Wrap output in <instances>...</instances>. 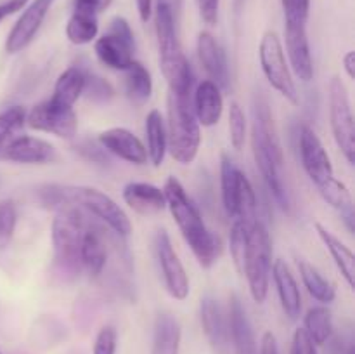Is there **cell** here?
<instances>
[{"instance_id": "cell-1", "label": "cell", "mask_w": 355, "mask_h": 354, "mask_svg": "<svg viewBox=\"0 0 355 354\" xmlns=\"http://www.w3.org/2000/svg\"><path fill=\"white\" fill-rule=\"evenodd\" d=\"M163 193H165L166 208L172 214L173 222L200 266L205 269L214 266L222 252V242L214 231L207 228L200 210L193 203L187 191L184 189L182 183L177 177L170 176L163 187Z\"/></svg>"}, {"instance_id": "cell-2", "label": "cell", "mask_w": 355, "mask_h": 354, "mask_svg": "<svg viewBox=\"0 0 355 354\" xmlns=\"http://www.w3.org/2000/svg\"><path fill=\"white\" fill-rule=\"evenodd\" d=\"M155 26L156 38H158L159 68L168 83L170 92L175 96L191 97L194 76L189 61L180 47L172 0H156Z\"/></svg>"}, {"instance_id": "cell-3", "label": "cell", "mask_w": 355, "mask_h": 354, "mask_svg": "<svg viewBox=\"0 0 355 354\" xmlns=\"http://www.w3.org/2000/svg\"><path fill=\"white\" fill-rule=\"evenodd\" d=\"M252 148L257 169L274 194L281 208L290 210V194L283 179V148L276 134L272 115L266 103H259L255 108V121L252 128Z\"/></svg>"}, {"instance_id": "cell-4", "label": "cell", "mask_w": 355, "mask_h": 354, "mask_svg": "<svg viewBox=\"0 0 355 354\" xmlns=\"http://www.w3.org/2000/svg\"><path fill=\"white\" fill-rule=\"evenodd\" d=\"M165 128L166 151L180 165L193 163L201 146V125L196 120L191 97L168 92Z\"/></svg>"}, {"instance_id": "cell-5", "label": "cell", "mask_w": 355, "mask_h": 354, "mask_svg": "<svg viewBox=\"0 0 355 354\" xmlns=\"http://www.w3.org/2000/svg\"><path fill=\"white\" fill-rule=\"evenodd\" d=\"M85 217L75 205H62L58 208L52 221V245H54V266L66 280L78 276L82 271L80 264V245L87 231Z\"/></svg>"}, {"instance_id": "cell-6", "label": "cell", "mask_w": 355, "mask_h": 354, "mask_svg": "<svg viewBox=\"0 0 355 354\" xmlns=\"http://www.w3.org/2000/svg\"><path fill=\"white\" fill-rule=\"evenodd\" d=\"M270 269H272V242H270L269 229L262 221H257L246 235L241 267V274L248 283L250 295L257 304H263L269 295Z\"/></svg>"}, {"instance_id": "cell-7", "label": "cell", "mask_w": 355, "mask_h": 354, "mask_svg": "<svg viewBox=\"0 0 355 354\" xmlns=\"http://www.w3.org/2000/svg\"><path fill=\"white\" fill-rule=\"evenodd\" d=\"M59 200L62 205H75L83 208L99 219L101 222L107 226L118 236H128L132 233V222L123 208L104 191L90 186H61L58 184Z\"/></svg>"}, {"instance_id": "cell-8", "label": "cell", "mask_w": 355, "mask_h": 354, "mask_svg": "<svg viewBox=\"0 0 355 354\" xmlns=\"http://www.w3.org/2000/svg\"><path fill=\"white\" fill-rule=\"evenodd\" d=\"M259 59L267 82L291 104H298V90L293 73L284 56V47L276 31H266L259 45Z\"/></svg>"}, {"instance_id": "cell-9", "label": "cell", "mask_w": 355, "mask_h": 354, "mask_svg": "<svg viewBox=\"0 0 355 354\" xmlns=\"http://www.w3.org/2000/svg\"><path fill=\"white\" fill-rule=\"evenodd\" d=\"M329 124L336 146L350 165L355 163V125L349 89L340 76H333L328 85Z\"/></svg>"}, {"instance_id": "cell-10", "label": "cell", "mask_w": 355, "mask_h": 354, "mask_svg": "<svg viewBox=\"0 0 355 354\" xmlns=\"http://www.w3.org/2000/svg\"><path fill=\"white\" fill-rule=\"evenodd\" d=\"M97 59L106 68L123 71L134 61L135 37L130 24L123 17H114L110 23V31L99 37L94 44Z\"/></svg>"}, {"instance_id": "cell-11", "label": "cell", "mask_w": 355, "mask_h": 354, "mask_svg": "<svg viewBox=\"0 0 355 354\" xmlns=\"http://www.w3.org/2000/svg\"><path fill=\"white\" fill-rule=\"evenodd\" d=\"M26 125L31 130L47 132L61 139H73L78 130V118L73 108L55 103L49 97L28 111Z\"/></svg>"}, {"instance_id": "cell-12", "label": "cell", "mask_w": 355, "mask_h": 354, "mask_svg": "<svg viewBox=\"0 0 355 354\" xmlns=\"http://www.w3.org/2000/svg\"><path fill=\"white\" fill-rule=\"evenodd\" d=\"M155 252L158 259L159 271H162L163 281H165L166 292L172 295L175 301H186L189 297L191 285L189 276L186 273L182 260L177 255L175 248L172 245L168 233L165 229H159L155 236Z\"/></svg>"}, {"instance_id": "cell-13", "label": "cell", "mask_w": 355, "mask_h": 354, "mask_svg": "<svg viewBox=\"0 0 355 354\" xmlns=\"http://www.w3.org/2000/svg\"><path fill=\"white\" fill-rule=\"evenodd\" d=\"M298 148H300V160L305 174L315 187L335 177L331 158H329L324 144L314 132V128L309 125H302L300 134H298Z\"/></svg>"}, {"instance_id": "cell-14", "label": "cell", "mask_w": 355, "mask_h": 354, "mask_svg": "<svg viewBox=\"0 0 355 354\" xmlns=\"http://www.w3.org/2000/svg\"><path fill=\"white\" fill-rule=\"evenodd\" d=\"M52 3H54V0H31L30 3H26L23 14L17 17L12 30L9 31L6 38L7 54H17L35 40Z\"/></svg>"}, {"instance_id": "cell-15", "label": "cell", "mask_w": 355, "mask_h": 354, "mask_svg": "<svg viewBox=\"0 0 355 354\" xmlns=\"http://www.w3.org/2000/svg\"><path fill=\"white\" fill-rule=\"evenodd\" d=\"M0 158L24 165H44L58 160L55 148L49 141L33 135H16L0 151Z\"/></svg>"}, {"instance_id": "cell-16", "label": "cell", "mask_w": 355, "mask_h": 354, "mask_svg": "<svg viewBox=\"0 0 355 354\" xmlns=\"http://www.w3.org/2000/svg\"><path fill=\"white\" fill-rule=\"evenodd\" d=\"M99 144L106 153H111L132 165L141 167L149 162L144 142L125 127H111L101 132Z\"/></svg>"}, {"instance_id": "cell-17", "label": "cell", "mask_w": 355, "mask_h": 354, "mask_svg": "<svg viewBox=\"0 0 355 354\" xmlns=\"http://www.w3.org/2000/svg\"><path fill=\"white\" fill-rule=\"evenodd\" d=\"M284 44H286L291 73L300 82H311L314 78V61H312L307 26H284Z\"/></svg>"}, {"instance_id": "cell-18", "label": "cell", "mask_w": 355, "mask_h": 354, "mask_svg": "<svg viewBox=\"0 0 355 354\" xmlns=\"http://www.w3.org/2000/svg\"><path fill=\"white\" fill-rule=\"evenodd\" d=\"M198 58H200L201 66L210 76L214 83H217L220 89H225L229 85V65L227 56L222 45L218 44L217 38L210 31H200L196 42Z\"/></svg>"}, {"instance_id": "cell-19", "label": "cell", "mask_w": 355, "mask_h": 354, "mask_svg": "<svg viewBox=\"0 0 355 354\" xmlns=\"http://www.w3.org/2000/svg\"><path fill=\"white\" fill-rule=\"evenodd\" d=\"M227 333L229 339L232 340L236 354H257L259 347H257L255 333H253V326L250 323L246 309L243 305L241 298L236 294L231 295L229 298V311H227Z\"/></svg>"}, {"instance_id": "cell-20", "label": "cell", "mask_w": 355, "mask_h": 354, "mask_svg": "<svg viewBox=\"0 0 355 354\" xmlns=\"http://www.w3.org/2000/svg\"><path fill=\"white\" fill-rule=\"evenodd\" d=\"M193 110L200 125L203 127L217 125L224 113V97L220 87L211 80H203L198 83L193 97Z\"/></svg>"}, {"instance_id": "cell-21", "label": "cell", "mask_w": 355, "mask_h": 354, "mask_svg": "<svg viewBox=\"0 0 355 354\" xmlns=\"http://www.w3.org/2000/svg\"><path fill=\"white\" fill-rule=\"evenodd\" d=\"M270 274L274 278V285H276L284 314L290 319H298L302 312V294L290 266L283 259H276L272 262Z\"/></svg>"}, {"instance_id": "cell-22", "label": "cell", "mask_w": 355, "mask_h": 354, "mask_svg": "<svg viewBox=\"0 0 355 354\" xmlns=\"http://www.w3.org/2000/svg\"><path fill=\"white\" fill-rule=\"evenodd\" d=\"M123 200L128 207L141 215H156L166 208L165 193L162 187L149 183H128L125 184Z\"/></svg>"}, {"instance_id": "cell-23", "label": "cell", "mask_w": 355, "mask_h": 354, "mask_svg": "<svg viewBox=\"0 0 355 354\" xmlns=\"http://www.w3.org/2000/svg\"><path fill=\"white\" fill-rule=\"evenodd\" d=\"M200 318L201 328H203L208 342L214 347H224L229 340L227 314L224 312L222 305L218 304L217 298L210 297V295L201 298Z\"/></svg>"}, {"instance_id": "cell-24", "label": "cell", "mask_w": 355, "mask_h": 354, "mask_svg": "<svg viewBox=\"0 0 355 354\" xmlns=\"http://www.w3.org/2000/svg\"><path fill=\"white\" fill-rule=\"evenodd\" d=\"M315 233H318L319 239L322 242V245L326 246V250L329 252L331 259L335 260L336 267L342 273L343 280L347 281L350 288L354 290V280H355V257L354 252L338 238L336 235H333L328 228L321 224V222H315L314 224Z\"/></svg>"}, {"instance_id": "cell-25", "label": "cell", "mask_w": 355, "mask_h": 354, "mask_svg": "<svg viewBox=\"0 0 355 354\" xmlns=\"http://www.w3.org/2000/svg\"><path fill=\"white\" fill-rule=\"evenodd\" d=\"M180 340H182L180 323L168 312L156 316L151 354H179Z\"/></svg>"}, {"instance_id": "cell-26", "label": "cell", "mask_w": 355, "mask_h": 354, "mask_svg": "<svg viewBox=\"0 0 355 354\" xmlns=\"http://www.w3.org/2000/svg\"><path fill=\"white\" fill-rule=\"evenodd\" d=\"M107 250L104 245L103 236L99 231L92 228H87L85 235L82 238V245H80V264L82 269H85L90 276L97 278L106 267Z\"/></svg>"}, {"instance_id": "cell-27", "label": "cell", "mask_w": 355, "mask_h": 354, "mask_svg": "<svg viewBox=\"0 0 355 354\" xmlns=\"http://www.w3.org/2000/svg\"><path fill=\"white\" fill-rule=\"evenodd\" d=\"M146 151L148 160L155 167H162L166 156V128L163 115L158 110H151L146 117Z\"/></svg>"}, {"instance_id": "cell-28", "label": "cell", "mask_w": 355, "mask_h": 354, "mask_svg": "<svg viewBox=\"0 0 355 354\" xmlns=\"http://www.w3.org/2000/svg\"><path fill=\"white\" fill-rule=\"evenodd\" d=\"M85 71L87 69L78 68V66H69L68 69H64L55 80L54 92H52L51 99L59 104H64V106H75L76 101L83 96Z\"/></svg>"}, {"instance_id": "cell-29", "label": "cell", "mask_w": 355, "mask_h": 354, "mask_svg": "<svg viewBox=\"0 0 355 354\" xmlns=\"http://www.w3.org/2000/svg\"><path fill=\"white\" fill-rule=\"evenodd\" d=\"M125 73V94L128 99L137 106H142L149 101L153 94V78L149 69L142 62L132 61L123 69Z\"/></svg>"}, {"instance_id": "cell-30", "label": "cell", "mask_w": 355, "mask_h": 354, "mask_svg": "<svg viewBox=\"0 0 355 354\" xmlns=\"http://www.w3.org/2000/svg\"><path fill=\"white\" fill-rule=\"evenodd\" d=\"M298 271H300L302 281H304L305 288H307L312 298H315L321 304H331V302H335L336 287L333 281L322 276L307 260H298Z\"/></svg>"}, {"instance_id": "cell-31", "label": "cell", "mask_w": 355, "mask_h": 354, "mask_svg": "<svg viewBox=\"0 0 355 354\" xmlns=\"http://www.w3.org/2000/svg\"><path fill=\"white\" fill-rule=\"evenodd\" d=\"M99 33V19L96 14L73 9L66 23V37L73 45H87L94 42Z\"/></svg>"}, {"instance_id": "cell-32", "label": "cell", "mask_w": 355, "mask_h": 354, "mask_svg": "<svg viewBox=\"0 0 355 354\" xmlns=\"http://www.w3.org/2000/svg\"><path fill=\"white\" fill-rule=\"evenodd\" d=\"M243 172L236 167L234 160L229 155H222L220 162V189H222V205L227 214V217H234L236 214V200H238L239 180Z\"/></svg>"}, {"instance_id": "cell-33", "label": "cell", "mask_w": 355, "mask_h": 354, "mask_svg": "<svg viewBox=\"0 0 355 354\" xmlns=\"http://www.w3.org/2000/svg\"><path fill=\"white\" fill-rule=\"evenodd\" d=\"M309 337L315 346H324L333 335V318L331 311L324 305H315L304 316V326Z\"/></svg>"}, {"instance_id": "cell-34", "label": "cell", "mask_w": 355, "mask_h": 354, "mask_svg": "<svg viewBox=\"0 0 355 354\" xmlns=\"http://www.w3.org/2000/svg\"><path fill=\"white\" fill-rule=\"evenodd\" d=\"M319 194H321L322 200L333 207L335 210H338L340 214H345V212L354 210V198L350 189L347 187L345 183L338 180L336 177H331L328 183L321 184L318 187Z\"/></svg>"}, {"instance_id": "cell-35", "label": "cell", "mask_w": 355, "mask_h": 354, "mask_svg": "<svg viewBox=\"0 0 355 354\" xmlns=\"http://www.w3.org/2000/svg\"><path fill=\"white\" fill-rule=\"evenodd\" d=\"M26 125V110L23 106H10L0 113V151L10 139Z\"/></svg>"}, {"instance_id": "cell-36", "label": "cell", "mask_w": 355, "mask_h": 354, "mask_svg": "<svg viewBox=\"0 0 355 354\" xmlns=\"http://www.w3.org/2000/svg\"><path fill=\"white\" fill-rule=\"evenodd\" d=\"M229 141H231V146L236 149V151H241L245 148L246 142V128H248V124H246V117L243 108L239 106L236 101H232L231 106H229Z\"/></svg>"}, {"instance_id": "cell-37", "label": "cell", "mask_w": 355, "mask_h": 354, "mask_svg": "<svg viewBox=\"0 0 355 354\" xmlns=\"http://www.w3.org/2000/svg\"><path fill=\"white\" fill-rule=\"evenodd\" d=\"M284 26H307L311 16V0H281Z\"/></svg>"}, {"instance_id": "cell-38", "label": "cell", "mask_w": 355, "mask_h": 354, "mask_svg": "<svg viewBox=\"0 0 355 354\" xmlns=\"http://www.w3.org/2000/svg\"><path fill=\"white\" fill-rule=\"evenodd\" d=\"M17 224V208L14 201L6 200L0 203V250L7 248L12 242Z\"/></svg>"}, {"instance_id": "cell-39", "label": "cell", "mask_w": 355, "mask_h": 354, "mask_svg": "<svg viewBox=\"0 0 355 354\" xmlns=\"http://www.w3.org/2000/svg\"><path fill=\"white\" fill-rule=\"evenodd\" d=\"M83 94H87L90 99L97 101V103H107L114 96V90L110 82L94 75V73L85 71V89H83Z\"/></svg>"}, {"instance_id": "cell-40", "label": "cell", "mask_w": 355, "mask_h": 354, "mask_svg": "<svg viewBox=\"0 0 355 354\" xmlns=\"http://www.w3.org/2000/svg\"><path fill=\"white\" fill-rule=\"evenodd\" d=\"M248 229L246 226H243L241 222L232 221L231 235H229V248H231L232 260H234L236 267L241 273L243 267V257H245V246H246V235H248Z\"/></svg>"}, {"instance_id": "cell-41", "label": "cell", "mask_w": 355, "mask_h": 354, "mask_svg": "<svg viewBox=\"0 0 355 354\" xmlns=\"http://www.w3.org/2000/svg\"><path fill=\"white\" fill-rule=\"evenodd\" d=\"M118 332L113 325L101 326L92 346V354H116Z\"/></svg>"}, {"instance_id": "cell-42", "label": "cell", "mask_w": 355, "mask_h": 354, "mask_svg": "<svg viewBox=\"0 0 355 354\" xmlns=\"http://www.w3.org/2000/svg\"><path fill=\"white\" fill-rule=\"evenodd\" d=\"M291 354H319L318 346L305 333L304 328H297L291 340Z\"/></svg>"}, {"instance_id": "cell-43", "label": "cell", "mask_w": 355, "mask_h": 354, "mask_svg": "<svg viewBox=\"0 0 355 354\" xmlns=\"http://www.w3.org/2000/svg\"><path fill=\"white\" fill-rule=\"evenodd\" d=\"M76 151L83 156V158L90 160V162L97 163H106L107 155L103 149V146H97L90 141H82L78 146H76Z\"/></svg>"}, {"instance_id": "cell-44", "label": "cell", "mask_w": 355, "mask_h": 354, "mask_svg": "<svg viewBox=\"0 0 355 354\" xmlns=\"http://www.w3.org/2000/svg\"><path fill=\"white\" fill-rule=\"evenodd\" d=\"M218 7H220V0H198L200 16L208 26H215V24H217Z\"/></svg>"}, {"instance_id": "cell-45", "label": "cell", "mask_w": 355, "mask_h": 354, "mask_svg": "<svg viewBox=\"0 0 355 354\" xmlns=\"http://www.w3.org/2000/svg\"><path fill=\"white\" fill-rule=\"evenodd\" d=\"M111 3H113V0H75V2H73V9L85 10V12L99 16V14L104 12Z\"/></svg>"}, {"instance_id": "cell-46", "label": "cell", "mask_w": 355, "mask_h": 354, "mask_svg": "<svg viewBox=\"0 0 355 354\" xmlns=\"http://www.w3.org/2000/svg\"><path fill=\"white\" fill-rule=\"evenodd\" d=\"M28 2H30V0H3V2H0V23H2L6 17L23 10Z\"/></svg>"}, {"instance_id": "cell-47", "label": "cell", "mask_w": 355, "mask_h": 354, "mask_svg": "<svg viewBox=\"0 0 355 354\" xmlns=\"http://www.w3.org/2000/svg\"><path fill=\"white\" fill-rule=\"evenodd\" d=\"M257 354H279V347H277L276 335L272 332H266L260 339V347Z\"/></svg>"}, {"instance_id": "cell-48", "label": "cell", "mask_w": 355, "mask_h": 354, "mask_svg": "<svg viewBox=\"0 0 355 354\" xmlns=\"http://www.w3.org/2000/svg\"><path fill=\"white\" fill-rule=\"evenodd\" d=\"M137 3V12L142 23H148L153 14V0H135Z\"/></svg>"}, {"instance_id": "cell-49", "label": "cell", "mask_w": 355, "mask_h": 354, "mask_svg": "<svg viewBox=\"0 0 355 354\" xmlns=\"http://www.w3.org/2000/svg\"><path fill=\"white\" fill-rule=\"evenodd\" d=\"M343 69L350 80L355 78V51H349L343 56Z\"/></svg>"}, {"instance_id": "cell-50", "label": "cell", "mask_w": 355, "mask_h": 354, "mask_svg": "<svg viewBox=\"0 0 355 354\" xmlns=\"http://www.w3.org/2000/svg\"><path fill=\"white\" fill-rule=\"evenodd\" d=\"M349 354H354V347H350V349H349Z\"/></svg>"}, {"instance_id": "cell-51", "label": "cell", "mask_w": 355, "mask_h": 354, "mask_svg": "<svg viewBox=\"0 0 355 354\" xmlns=\"http://www.w3.org/2000/svg\"><path fill=\"white\" fill-rule=\"evenodd\" d=\"M0 354H2V351H0Z\"/></svg>"}]
</instances>
